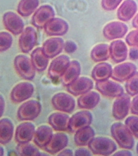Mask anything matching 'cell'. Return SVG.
I'll list each match as a JSON object with an SVG mask.
<instances>
[{
	"mask_svg": "<svg viewBox=\"0 0 138 156\" xmlns=\"http://www.w3.org/2000/svg\"><path fill=\"white\" fill-rule=\"evenodd\" d=\"M34 88L28 82L20 83L13 89L11 93V99L13 102L19 103L28 99L32 96Z\"/></svg>",
	"mask_w": 138,
	"mask_h": 156,
	"instance_id": "8",
	"label": "cell"
},
{
	"mask_svg": "<svg viewBox=\"0 0 138 156\" xmlns=\"http://www.w3.org/2000/svg\"><path fill=\"white\" fill-rule=\"evenodd\" d=\"M110 55L113 60L116 63H120L125 60L128 55V49L123 41L116 40L110 46Z\"/></svg>",
	"mask_w": 138,
	"mask_h": 156,
	"instance_id": "22",
	"label": "cell"
},
{
	"mask_svg": "<svg viewBox=\"0 0 138 156\" xmlns=\"http://www.w3.org/2000/svg\"><path fill=\"white\" fill-rule=\"evenodd\" d=\"M137 9L136 4L133 0H126L119 8L117 17L122 21H128L135 14Z\"/></svg>",
	"mask_w": 138,
	"mask_h": 156,
	"instance_id": "24",
	"label": "cell"
},
{
	"mask_svg": "<svg viewBox=\"0 0 138 156\" xmlns=\"http://www.w3.org/2000/svg\"><path fill=\"white\" fill-rule=\"evenodd\" d=\"M126 90L128 94L131 96H134L138 94V72H136L127 80Z\"/></svg>",
	"mask_w": 138,
	"mask_h": 156,
	"instance_id": "34",
	"label": "cell"
},
{
	"mask_svg": "<svg viewBox=\"0 0 138 156\" xmlns=\"http://www.w3.org/2000/svg\"><path fill=\"white\" fill-rule=\"evenodd\" d=\"M111 135L122 148L130 149L134 144V140L129 129L124 124L115 123L111 127Z\"/></svg>",
	"mask_w": 138,
	"mask_h": 156,
	"instance_id": "1",
	"label": "cell"
},
{
	"mask_svg": "<svg viewBox=\"0 0 138 156\" xmlns=\"http://www.w3.org/2000/svg\"><path fill=\"white\" fill-rule=\"evenodd\" d=\"M52 135L51 128L48 126H41L35 131L34 140L37 146L41 148H44L50 141Z\"/></svg>",
	"mask_w": 138,
	"mask_h": 156,
	"instance_id": "25",
	"label": "cell"
},
{
	"mask_svg": "<svg viewBox=\"0 0 138 156\" xmlns=\"http://www.w3.org/2000/svg\"><path fill=\"white\" fill-rule=\"evenodd\" d=\"M14 133V126L7 118H3L0 122V143L5 145L10 142Z\"/></svg>",
	"mask_w": 138,
	"mask_h": 156,
	"instance_id": "29",
	"label": "cell"
},
{
	"mask_svg": "<svg viewBox=\"0 0 138 156\" xmlns=\"http://www.w3.org/2000/svg\"><path fill=\"white\" fill-rule=\"evenodd\" d=\"M70 118L67 115L57 112L50 115L48 122L54 130L57 131H66L69 130Z\"/></svg>",
	"mask_w": 138,
	"mask_h": 156,
	"instance_id": "23",
	"label": "cell"
},
{
	"mask_svg": "<svg viewBox=\"0 0 138 156\" xmlns=\"http://www.w3.org/2000/svg\"><path fill=\"white\" fill-rule=\"evenodd\" d=\"M92 120L93 116L89 112L84 111L77 112L70 118L69 130L71 132H76L89 126Z\"/></svg>",
	"mask_w": 138,
	"mask_h": 156,
	"instance_id": "7",
	"label": "cell"
},
{
	"mask_svg": "<svg viewBox=\"0 0 138 156\" xmlns=\"http://www.w3.org/2000/svg\"><path fill=\"white\" fill-rule=\"evenodd\" d=\"M76 133L75 142L77 146H80L88 145L94 138L95 135L94 130L89 126L81 129Z\"/></svg>",
	"mask_w": 138,
	"mask_h": 156,
	"instance_id": "30",
	"label": "cell"
},
{
	"mask_svg": "<svg viewBox=\"0 0 138 156\" xmlns=\"http://www.w3.org/2000/svg\"><path fill=\"white\" fill-rule=\"evenodd\" d=\"M93 87V83L90 79L82 77L67 86V90L71 94L77 96L88 92Z\"/></svg>",
	"mask_w": 138,
	"mask_h": 156,
	"instance_id": "15",
	"label": "cell"
},
{
	"mask_svg": "<svg viewBox=\"0 0 138 156\" xmlns=\"http://www.w3.org/2000/svg\"><path fill=\"white\" fill-rule=\"evenodd\" d=\"M1 155L3 156L4 154V150L3 147L1 146Z\"/></svg>",
	"mask_w": 138,
	"mask_h": 156,
	"instance_id": "47",
	"label": "cell"
},
{
	"mask_svg": "<svg viewBox=\"0 0 138 156\" xmlns=\"http://www.w3.org/2000/svg\"><path fill=\"white\" fill-rule=\"evenodd\" d=\"M126 41L129 46L138 47V30L130 32L126 37Z\"/></svg>",
	"mask_w": 138,
	"mask_h": 156,
	"instance_id": "38",
	"label": "cell"
},
{
	"mask_svg": "<svg viewBox=\"0 0 138 156\" xmlns=\"http://www.w3.org/2000/svg\"><path fill=\"white\" fill-rule=\"evenodd\" d=\"M126 126L135 137L138 138V118L130 116L125 121Z\"/></svg>",
	"mask_w": 138,
	"mask_h": 156,
	"instance_id": "36",
	"label": "cell"
},
{
	"mask_svg": "<svg viewBox=\"0 0 138 156\" xmlns=\"http://www.w3.org/2000/svg\"><path fill=\"white\" fill-rule=\"evenodd\" d=\"M133 25L134 27L138 29V14L133 20Z\"/></svg>",
	"mask_w": 138,
	"mask_h": 156,
	"instance_id": "46",
	"label": "cell"
},
{
	"mask_svg": "<svg viewBox=\"0 0 138 156\" xmlns=\"http://www.w3.org/2000/svg\"><path fill=\"white\" fill-rule=\"evenodd\" d=\"M28 143L19 144L16 151L20 156H40L42 154L38 149L33 145Z\"/></svg>",
	"mask_w": 138,
	"mask_h": 156,
	"instance_id": "33",
	"label": "cell"
},
{
	"mask_svg": "<svg viewBox=\"0 0 138 156\" xmlns=\"http://www.w3.org/2000/svg\"><path fill=\"white\" fill-rule=\"evenodd\" d=\"M122 0H102L101 5L105 10L111 11L116 9Z\"/></svg>",
	"mask_w": 138,
	"mask_h": 156,
	"instance_id": "37",
	"label": "cell"
},
{
	"mask_svg": "<svg viewBox=\"0 0 138 156\" xmlns=\"http://www.w3.org/2000/svg\"><path fill=\"white\" fill-rule=\"evenodd\" d=\"M31 61L35 69L39 72L43 71L48 66V57L45 54L42 48L34 50L31 55Z\"/></svg>",
	"mask_w": 138,
	"mask_h": 156,
	"instance_id": "28",
	"label": "cell"
},
{
	"mask_svg": "<svg viewBox=\"0 0 138 156\" xmlns=\"http://www.w3.org/2000/svg\"><path fill=\"white\" fill-rule=\"evenodd\" d=\"M112 71V67L109 63H99L93 69L92 76L97 82L104 81L111 77Z\"/></svg>",
	"mask_w": 138,
	"mask_h": 156,
	"instance_id": "27",
	"label": "cell"
},
{
	"mask_svg": "<svg viewBox=\"0 0 138 156\" xmlns=\"http://www.w3.org/2000/svg\"><path fill=\"white\" fill-rule=\"evenodd\" d=\"M88 147L94 154L103 156L109 155L117 149L113 141L103 137L94 138L88 144Z\"/></svg>",
	"mask_w": 138,
	"mask_h": 156,
	"instance_id": "2",
	"label": "cell"
},
{
	"mask_svg": "<svg viewBox=\"0 0 138 156\" xmlns=\"http://www.w3.org/2000/svg\"><path fill=\"white\" fill-rule=\"evenodd\" d=\"M3 22L6 29L14 35H19L24 30L22 19L14 12H9L5 13Z\"/></svg>",
	"mask_w": 138,
	"mask_h": 156,
	"instance_id": "9",
	"label": "cell"
},
{
	"mask_svg": "<svg viewBox=\"0 0 138 156\" xmlns=\"http://www.w3.org/2000/svg\"><path fill=\"white\" fill-rule=\"evenodd\" d=\"M42 105L38 101L31 100L23 104L18 110L17 115L20 120H33L39 115Z\"/></svg>",
	"mask_w": 138,
	"mask_h": 156,
	"instance_id": "4",
	"label": "cell"
},
{
	"mask_svg": "<svg viewBox=\"0 0 138 156\" xmlns=\"http://www.w3.org/2000/svg\"><path fill=\"white\" fill-rule=\"evenodd\" d=\"M39 4V0H21L18 5V13L22 16H29L37 9Z\"/></svg>",
	"mask_w": 138,
	"mask_h": 156,
	"instance_id": "32",
	"label": "cell"
},
{
	"mask_svg": "<svg viewBox=\"0 0 138 156\" xmlns=\"http://www.w3.org/2000/svg\"><path fill=\"white\" fill-rule=\"evenodd\" d=\"M136 149H137V153L138 154V143L137 144V145Z\"/></svg>",
	"mask_w": 138,
	"mask_h": 156,
	"instance_id": "48",
	"label": "cell"
},
{
	"mask_svg": "<svg viewBox=\"0 0 138 156\" xmlns=\"http://www.w3.org/2000/svg\"><path fill=\"white\" fill-rule=\"evenodd\" d=\"M64 48L66 52L71 53L76 51L77 49V46L73 41H69L65 43Z\"/></svg>",
	"mask_w": 138,
	"mask_h": 156,
	"instance_id": "39",
	"label": "cell"
},
{
	"mask_svg": "<svg viewBox=\"0 0 138 156\" xmlns=\"http://www.w3.org/2000/svg\"><path fill=\"white\" fill-rule=\"evenodd\" d=\"M35 131V127L32 123H22L17 127L15 131V140L19 144L30 142L34 135Z\"/></svg>",
	"mask_w": 138,
	"mask_h": 156,
	"instance_id": "19",
	"label": "cell"
},
{
	"mask_svg": "<svg viewBox=\"0 0 138 156\" xmlns=\"http://www.w3.org/2000/svg\"><path fill=\"white\" fill-rule=\"evenodd\" d=\"M14 65L15 70L23 79L32 80L35 77V69L31 60L26 56H17L14 60Z\"/></svg>",
	"mask_w": 138,
	"mask_h": 156,
	"instance_id": "3",
	"label": "cell"
},
{
	"mask_svg": "<svg viewBox=\"0 0 138 156\" xmlns=\"http://www.w3.org/2000/svg\"><path fill=\"white\" fill-rule=\"evenodd\" d=\"M67 56L62 55L57 57L52 62L48 69V75L52 79H55L61 77L70 63Z\"/></svg>",
	"mask_w": 138,
	"mask_h": 156,
	"instance_id": "11",
	"label": "cell"
},
{
	"mask_svg": "<svg viewBox=\"0 0 138 156\" xmlns=\"http://www.w3.org/2000/svg\"><path fill=\"white\" fill-rule=\"evenodd\" d=\"M76 156H91L90 152L86 149L81 148L78 149L75 152Z\"/></svg>",
	"mask_w": 138,
	"mask_h": 156,
	"instance_id": "41",
	"label": "cell"
},
{
	"mask_svg": "<svg viewBox=\"0 0 138 156\" xmlns=\"http://www.w3.org/2000/svg\"><path fill=\"white\" fill-rule=\"evenodd\" d=\"M129 57L131 59L135 60L138 59V49L136 48H131L129 52Z\"/></svg>",
	"mask_w": 138,
	"mask_h": 156,
	"instance_id": "42",
	"label": "cell"
},
{
	"mask_svg": "<svg viewBox=\"0 0 138 156\" xmlns=\"http://www.w3.org/2000/svg\"><path fill=\"white\" fill-rule=\"evenodd\" d=\"M67 135L63 133H57L54 135L48 143L44 149L48 153L55 154L65 148L68 144Z\"/></svg>",
	"mask_w": 138,
	"mask_h": 156,
	"instance_id": "17",
	"label": "cell"
},
{
	"mask_svg": "<svg viewBox=\"0 0 138 156\" xmlns=\"http://www.w3.org/2000/svg\"><path fill=\"white\" fill-rule=\"evenodd\" d=\"M110 56V46L106 44L96 45L91 52V57L95 62L106 61L108 59Z\"/></svg>",
	"mask_w": 138,
	"mask_h": 156,
	"instance_id": "31",
	"label": "cell"
},
{
	"mask_svg": "<svg viewBox=\"0 0 138 156\" xmlns=\"http://www.w3.org/2000/svg\"><path fill=\"white\" fill-rule=\"evenodd\" d=\"M81 66L77 61L70 62L65 73L61 76L62 82L65 86H68L78 79L80 74Z\"/></svg>",
	"mask_w": 138,
	"mask_h": 156,
	"instance_id": "21",
	"label": "cell"
},
{
	"mask_svg": "<svg viewBox=\"0 0 138 156\" xmlns=\"http://www.w3.org/2000/svg\"><path fill=\"white\" fill-rule=\"evenodd\" d=\"M96 87L104 96L109 97H117L123 94L122 87L117 83L108 80L97 81Z\"/></svg>",
	"mask_w": 138,
	"mask_h": 156,
	"instance_id": "10",
	"label": "cell"
},
{
	"mask_svg": "<svg viewBox=\"0 0 138 156\" xmlns=\"http://www.w3.org/2000/svg\"><path fill=\"white\" fill-rule=\"evenodd\" d=\"M73 152L70 149H65L62 151L59 154V156H72L73 155Z\"/></svg>",
	"mask_w": 138,
	"mask_h": 156,
	"instance_id": "43",
	"label": "cell"
},
{
	"mask_svg": "<svg viewBox=\"0 0 138 156\" xmlns=\"http://www.w3.org/2000/svg\"><path fill=\"white\" fill-rule=\"evenodd\" d=\"M100 95L94 91H88L79 98L77 104L79 108L92 109L94 108L100 101Z\"/></svg>",
	"mask_w": 138,
	"mask_h": 156,
	"instance_id": "26",
	"label": "cell"
},
{
	"mask_svg": "<svg viewBox=\"0 0 138 156\" xmlns=\"http://www.w3.org/2000/svg\"><path fill=\"white\" fill-rule=\"evenodd\" d=\"M128 30V27L124 23L113 22L107 24L104 27L103 34L108 40H113L123 37Z\"/></svg>",
	"mask_w": 138,
	"mask_h": 156,
	"instance_id": "14",
	"label": "cell"
},
{
	"mask_svg": "<svg viewBox=\"0 0 138 156\" xmlns=\"http://www.w3.org/2000/svg\"><path fill=\"white\" fill-rule=\"evenodd\" d=\"M12 42V37L10 34L5 32L0 33V51L1 52L9 49Z\"/></svg>",
	"mask_w": 138,
	"mask_h": 156,
	"instance_id": "35",
	"label": "cell"
},
{
	"mask_svg": "<svg viewBox=\"0 0 138 156\" xmlns=\"http://www.w3.org/2000/svg\"><path fill=\"white\" fill-rule=\"evenodd\" d=\"M135 65L130 63H122L113 69L111 78L119 82L127 80L136 72Z\"/></svg>",
	"mask_w": 138,
	"mask_h": 156,
	"instance_id": "16",
	"label": "cell"
},
{
	"mask_svg": "<svg viewBox=\"0 0 138 156\" xmlns=\"http://www.w3.org/2000/svg\"><path fill=\"white\" fill-rule=\"evenodd\" d=\"M64 45L62 39L59 37L52 38L44 42L42 49L47 57L52 58L56 57L62 51Z\"/></svg>",
	"mask_w": 138,
	"mask_h": 156,
	"instance_id": "20",
	"label": "cell"
},
{
	"mask_svg": "<svg viewBox=\"0 0 138 156\" xmlns=\"http://www.w3.org/2000/svg\"><path fill=\"white\" fill-rule=\"evenodd\" d=\"M114 156H129L132 155L131 153L129 151H119L118 152L114 154Z\"/></svg>",
	"mask_w": 138,
	"mask_h": 156,
	"instance_id": "44",
	"label": "cell"
},
{
	"mask_svg": "<svg viewBox=\"0 0 138 156\" xmlns=\"http://www.w3.org/2000/svg\"><path fill=\"white\" fill-rule=\"evenodd\" d=\"M37 40L35 30L32 27H27L22 32L19 39L20 49L24 53H28L34 47Z\"/></svg>",
	"mask_w": 138,
	"mask_h": 156,
	"instance_id": "13",
	"label": "cell"
},
{
	"mask_svg": "<svg viewBox=\"0 0 138 156\" xmlns=\"http://www.w3.org/2000/svg\"><path fill=\"white\" fill-rule=\"evenodd\" d=\"M130 105L129 95L123 94L116 99L113 107V115L116 119H123L128 114Z\"/></svg>",
	"mask_w": 138,
	"mask_h": 156,
	"instance_id": "12",
	"label": "cell"
},
{
	"mask_svg": "<svg viewBox=\"0 0 138 156\" xmlns=\"http://www.w3.org/2000/svg\"><path fill=\"white\" fill-rule=\"evenodd\" d=\"M52 102L56 109L67 113L72 112L76 106L73 98L65 93H59L54 95L52 98Z\"/></svg>",
	"mask_w": 138,
	"mask_h": 156,
	"instance_id": "6",
	"label": "cell"
},
{
	"mask_svg": "<svg viewBox=\"0 0 138 156\" xmlns=\"http://www.w3.org/2000/svg\"><path fill=\"white\" fill-rule=\"evenodd\" d=\"M55 12L52 7L49 5L41 6L32 17V24L37 28H44L50 21L54 18Z\"/></svg>",
	"mask_w": 138,
	"mask_h": 156,
	"instance_id": "5",
	"label": "cell"
},
{
	"mask_svg": "<svg viewBox=\"0 0 138 156\" xmlns=\"http://www.w3.org/2000/svg\"><path fill=\"white\" fill-rule=\"evenodd\" d=\"M45 31L50 36H61L67 32L69 25L60 18H53L44 27Z\"/></svg>",
	"mask_w": 138,
	"mask_h": 156,
	"instance_id": "18",
	"label": "cell"
},
{
	"mask_svg": "<svg viewBox=\"0 0 138 156\" xmlns=\"http://www.w3.org/2000/svg\"><path fill=\"white\" fill-rule=\"evenodd\" d=\"M0 101H1V117L3 115L5 109V102L4 98H3V96L1 95L0 97Z\"/></svg>",
	"mask_w": 138,
	"mask_h": 156,
	"instance_id": "45",
	"label": "cell"
},
{
	"mask_svg": "<svg viewBox=\"0 0 138 156\" xmlns=\"http://www.w3.org/2000/svg\"><path fill=\"white\" fill-rule=\"evenodd\" d=\"M132 113L138 115V95L133 98L131 105Z\"/></svg>",
	"mask_w": 138,
	"mask_h": 156,
	"instance_id": "40",
	"label": "cell"
}]
</instances>
